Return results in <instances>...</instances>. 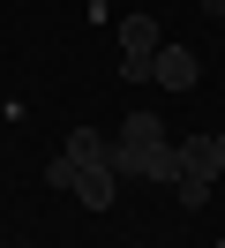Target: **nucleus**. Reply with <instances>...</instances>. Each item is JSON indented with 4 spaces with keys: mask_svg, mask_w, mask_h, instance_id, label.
Segmentation results:
<instances>
[{
    "mask_svg": "<svg viewBox=\"0 0 225 248\" xmlns=\"http://www.w3.org/2000/svg\"><path fill=\"white\" fill-rule=\"evenodd\" d=\"M180 181H203V188H218V181H225L218 136H180Z\"/></svg>",
    "mask_w": 225,
    "mask_h": 248,
    "instance_id": "f257e3e1",
    "label": "nucleus"
},
{
    "mask_svg": "<svg viewBox=\"0 0 225 248\" xmlns=\"http://www.w3.org/2000/svg\"><path fill=\"white\" fill-rule=\"evenodd\" d=\"M195 76H203V61L188 46H158L150 53V83H165V91H195Z\"/></svg>",
    "mask_w": 225,
    "mask_h": 248,
    "instance_id": "f03ea898",
    "label": "nucleus"
},
{
    "mask_svg": "<svg viewBox=\"0 0 225 248\" xmlns=\"http://www.w3.org/2000/svg\"><path fill=\"white\" fill-rule=\"evenodd\" d=\"M165 38H158V16H120V53L128 61H150Z\"/></svg>",
    "mask_w": 225,
    "mask_h": 248,
    "instance_id": "7ed1b4c3",
    "label": "nucleus"
},
{
    "mask_svg": "<svg viewBox=\"0 0 225 248\" xmlns=\"http://www.w3.org/2000/svg\"><path fill=\"white\" fill-rule=\"evenodd\" d=\"M60 151H68L75 166H113V136H105V128H75Z\"/></svg>",
    "mask_w": 225,
    "mask_h": 248,
    "instance_id": "20e7f679",
    "label": "nucleus"
},
{
    "mask_svg": "<svg viewBox=\"0 0 225 248\" xmlns=\"http://www.w3.org/2000/svg\"><path fill=\"white\" fill-rule=\"evenodd\" d=\"M75 196H83L90 211H113V196H120V173H113V166H83V181H75Z\"/></svg>",
    "mask_w": 225,
    "mask_h": 248,
    "instance_id": "39448f33",
    "label": "nucleus"
},
{
    "mask_svg": "<svg viewBox=\"0 0 225 248\" xmlns=\"http://www.w3.org/2000/svg\"><path fill=\"white\" fill-rule=\"evenodd\" d=\"M120 143H165V121H158V113H143V106L120 113Z\"/></svg>",
    "mask_w": 225,
    "mask_h": 248,
    "instance_id": "423d86ee",
    "label": "nucleus"
},
{
    "mask_svg": "<svg viewBox=\"0 0 225 248\" xmlns=\"http://www.w3.org/2000/svg\"><path fill=\"white\" fill-rule=\"evenodd\" d=\"M75 181H83V166H75L68 151H60V158H45V188H75Z\"/></svg>",
    "mask_w": 225,
    "mask_h": 248,
    "instance_id": "0eeeda50",
    "label": "nucleus"
},
{
    "mask_svg": "<svg viewBox=\"0 0 225 248\" xmlns=\"http://www.w3.org/2000/svg\"><path fill=\"white\" fill-rule=\"evenodd\" d=\"M173 196H180V211H203V203H210V188H203V181H180Z\"/></svg>",
    "mask_w": 225,
    "mask_h": 248,
    "instance_id": "6e6552de",
    "label": "nucleus"
},
{
    "mask_svg": "<svg viewBox=\"0 0 225 248\" xmlns=\"http://www.w3.org/2000/svg\"><path fill=\"white\" fill-rule=\"evenodd\" d=\"M203 16H210V23H218V31H225V0H203Z\"/></svg>",
    "mask_w": 225,
    "mask_h": 248,
    "instance_id": "1a4fd4ad",
    "label": "nucleus"
},
{
    "mask_svg": "<svg viewBox=\"0 0 225 248\" xmlns=\"http://www.w3.org/2000/svg\"><path fill=\"white\" fill-rule=\"evenodd\" d=\"M218 158H225V128H218Z\"/></svg>",
    "mask_w": 225,
    "mask_h": 248,
    "instance_id": "9d476101",
    "label": "nucleus"
},
{
    "mask_svg": "<svg viewBox=\"0 0 225 248\" xmlns=\"http://www.w3.org/2000/svg\"><path fill=\"white\" fill-rule=\"evenodd\" d=\"M218 248H225V241H218Z\"/></svg>",
    "mask_w": 225,
    "mask_h": 248,
    "instance_id": "9b49d317",
    "label": "nucleus"
}]
</instances>
